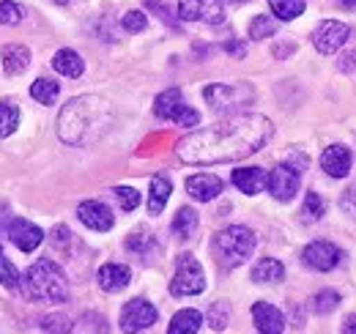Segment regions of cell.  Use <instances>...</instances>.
Returning <instances> with one entry per match:
<instances>
[{"mask_svg": "<svg viewBox=\"0 0 356 334\" xmlns=\"http://www.w3.org/2000/svg\"><path fill=\"white\" fill-rule=\"evenodd\" d=\"M274 126L266 116H227L225 121L195 129L184 140H178L176 154L186 165H222L238 162L250 154L261 151L271 140Z\"/></svg>", "mask_w": 356, "mask_h": 334, "instance_id": "cell-1", "label": "cell"}, {"mask_svg": "<svg viewBox=\"0 0 356 334\" xmlns=\"http://www.w3.org/2000/svg\"><path fill=\"white\" fill-rule=\"evenodd\" d=\"M110 124V107L99 96H77L58 116V137L66 145H86Z\"/></svg>", "mask_w": 356, "mask_h": 334, "instance_id": "cell-2", "label": "cell"}, {"mask_svg": "<svg viewBox=\"0 0 356 334\" xmlns=\"http://www.w3.org/2000/svg\"><path fill=\"white\" fill-rule=\"evenodd\" d=\"M19 285H22V293H25L31 301H36V304H60V301H66V296H69L66 274H63L60 266L52 263L49 257L36 260V263L25 271V277L19 280Z\"/></svg>", "mask_w": 356, "mask_h": 334, "instance_id": "cell-3", "label": "cell"}, {"mask_svg": "<svg viewBox=\"0 0 356 334\" xmlns=\"http://www.w3.org/2000/svg\"><path fill=\"white\" fill-rule=\"evenodd\" d=\"M255 244H258V236L250 228L230 225L211 239V252L222 269H236L250 260V255L255 252Z\"/></svg>", "mask_w": 356, "mask_h": 334, "instance_id": "cell-4", "label": "cell"}, {"mask_svg": "<svg viewBox=\"0 0 356 334\" xmlns=\"http://www.w3.org/2000/svg\"><path fill=\"white\" fill-rule=\"evenodd\" d=\"M203 99L217 116H236L255 102V88L250 83H214L203 88Z\"/></svg>", "mask_w": 356, "mask_h": 334, "instance_id": "cell-5", "label": "cell"}, {"mask_svg": "<svg viewBox=\"0 0 356 334\" xmlns=\"http://www.w3.org/2000/svg\"><path fill=\"white\" fill-rule=\"evenodd\" d=\"M206 291V274L203 266L197 263L195 255L184 252L176 257V274L170 280V293L173 296H197Z\"/></svg>", "mask_w": 356, "mask_h": 334, "instance_id": "cell-6", "label": "cell"}, {"mask_svg": "<svg viewBox=\"0 0 356 334\" xmlns=\"http://www.w3.org/2000/svg\"><path fill=\"white\" fill-rule=\"evenodd\" d=\"M154 113H156V118H162V121H173V124L186 126V129L200 124V113L192 110V107L184 102V96H181L178 88H170V90H165V93L156 96Z\"/></svg>", "mask_w": 356, "mask_h": 334, "instance_id": "cell-7", "label": "cell"}, {"mask_svg": "<svg viewBox=\"0 0 356 334\" xmlns=\"http://www.w3.org/2000/svg\"><path fill=\"white\" fill-rule=\"evenodd\" d=\"M299 184H302V170L288 165V162L285 165H277L266 178V186L268 192H271V198L280 200V203L293 200L296 192H299Z\"/></svg>", "mask_w": 356, "mask_h": 334, "instance_id": "cell-8", "label": "cell"}, {"mask_svg": "<svg viewBox=\"0 0 356 334\" xmlns=\"http://www.w3.org/2000/svg\"><path fill=\"white\" fill-rule=\"evenodd\" d=\"M348 42H351V28L346 22H337V19H323L312 31V44L321 55H334Z\"/></svg>", "mask_w": 356, "mask_h": 334, "instance_id": "cell-9", "label": "cell"}, {"mask_svg": "<svg viewBox=\"0 0 356 334\" xmlns=\"http://www.w3.org/2000/svg\"><path fill=\"white\" fill-rule=\"evenodd\" d=\"M3 236L22 252H33L39 250V244L44 241V233L39 225H31L28 219L22 216H8L6 225H3Z\"/></svg>", "mask_w": 356, "mask_h": 334, "instance_id": "cell-10", "label": "cell"}, {"mask_svg": "<svg viewBox=\"0 0 356 334\" xmlns=\"http://www.w3.org/2000/svg\"><path fill=\"white\" fill-rule=\"evenodd\" d=\"M178 17L186 22H206V25H222L225 8L222 0H181Z\"/></svg>", "mask_w": 356, "mask_h": 334, "instance_id": "cell-11", "label": "cell"}, {"mask_svg": "<svg viewBox=\"0 0 356 334\" xmlns=\"http://www.w3.org/2000/svg\"><path fill=\"white\" fill-rule=\"evenodd\" d=\"M156 324V307L145 299H132L121 310V329L124 332H145Z\"/></svg>", "mask_w": 356, "mask_h": 334, "instance_id": "cell-12", "label": "cell"}, {"mask_svg": "<svg viewBox=\"0 0 356 334\" xmlns=\"http://www.w3.org/2000/svg\"><path fill=\"white\" fill-rule=\"evenodd\" d=\"M302 260H305V266H310L315 271H332L334 266H340L343 250L334 247L332 241H312L302 252Z\"/></svg>", "mask_w": 356, "mask_h": 334, "instance_id": "cell-13", "label": "cell"}, {"mask_svg": "<svg viewBox=\"0 0 356 334\" xmlns=\"http://www.w3.org/2000/svg\"><path fill=\"white\" fill-rule=\"evenodd\" d=\"M77 216H80V222H83L86 228L96 230V233H107V230H113V225H115V214L107 209L102 200H86V203H80Z\"/></svg>", "mask_w": 356, "mask_h": 334, "instance_id": "cell-14", "label": "cell"}, {"mask_svg": "<svg viewBox=\"0 0 356 334\" xmlns=\"http://www.w3.org/2000/svg\"><path fill=\"white\" fill-rule=\"evenodd\" d=\"M186 192L189 198H195L197 203H209L222 192V178L214 173H197L186 178Z\"/></svg>", "mask_w": 356, "mask_h": 334, "instance_id": "cell-15", "label": "cell"}, {"mask_svg": "<svg viewBox=\"0 0 356 334\" xmlns=\"http://www.w3.org/2000/svg\"><path fill=\"white\" fill-rule=\"evenodd\" d=\"M351 162H354V157H351V151L346 145H329L321 154V167L332 178H346L351 173Z\"/></svg>", "mask_w": 356, "mask_h": 334, "instance_id": "cell-16", "label": "cell"}, {"mask_svg": "<svg viewBox=\"0 0 356 334\" xmlns=\"http://www.w3.org/2000/svg\"><path fill=\"white\" fill-rule=\"evenodd\" d=\"M252 321H255V329L264 334H280L285 332V318L282 312L268 304V301H255L252 304Z\"/></svg>", "mask_w": 356, "mask_h": 334, "instance_id": "cell-17", "label": "cell"}, {"mask_svg": "<svg viewBox=\"0 0 356 334\" xmlns=\"http://www.w3.org/2000/svg\"><path fill=\"white\" fill-rule=\"evenodd\" d=\"M129 283H132V271H129V266H124V263H104V266L99 269V288H102V291L118 293V291H124Z\"/></svg>", "mask_w": 356, "mask_h": 334, "instance_id": "cell-18", "label": "cell"}, {"mask_svg": "<svg viewBox=\"0 0 356 334\" xmlns=\"http://www.w3.org/2000/svg\"><path fill=\"white\" fill-rule=\"evenodd\" d=\"M266 173L261 167H238L233 170V184L244 192V195H258L266 186Z\"/></svg>", "mask_w": 356, "mask_h": 334, "instance_id": "cell-19", "label": "cell"}, {"mask_svg": "<svg viewBox=\"0 0 356 334\" xmlns=\"http://www.w3.org/2000/svg\"><path fill=\"white\" fill-rule=\"evenodd\" d=\"M31 66V49L22 47V44H8L3 47V69L6 74H22L25 69Z\"/></svg>", "mask_w": 356, "mask_h": 334, "instance_id": "cell-20", "label": "cell"}, {"mask_svg": "<svg viewBox=\"0 0 356 334\" xmlns=\"http://www.w3.org/2000/svg\"><path fill=\"white\" fill-rule=\"evenodd\" d=\"M52 69H55L58 74H63V77L77 80V77L86 72V63H83V58H80L74 49H60V52H55V58H52Z\"/></svg>", "mask_w": 356, "mask_h": 334, "instance_id": "cell-21", "label": "cell"}, {"mask_svg": "<svg viewBox=\"0 0 356 334\" xmlns=\"http://www.w3.org/2000/svg\"><path fill=\"white\" fill-rule=\"evenodd\" d=\"M170 192H173L170 178L168 175H154L151 178V192H148V211L151 214H162L168 200H170Z\"/></svg>", "mask_w": 356, "mask_h": 334, "instance_id": "cell-22", "label": "cell"}, {"mask_svg": "<svg viewBox=\"0 0 356 334\" xmlns=\"http://www.w3.org/2000/svg\"><path fill=\"white\" fill-rule=\"evenodd\" d=\"M200 326H203V315H200L197 310H181V312L173 315L168 332L170 334H195V332H200Z\"/></svg>", "mask_w": 356, "mask_h": 334, "instance_id": "cell-23", "label": "cell"}, {"mask_svg": "<svg viewBox=\"0 0 356 334\" xmlns=\"http://www.w3.org/2000/svg\"><path fill=\"white\" fill-rule=\"evenodd\" d=\"M268 8L274 11V17L280 22H291V19H296V17L305 14L307 3L305 0H268Z\"/></svg>", "mask_w": 356, "mask_h": 334, "instance_id": "cell-24", "label": "cell"}, {"mask_svg": "<svg viewBox=\"0 0 356 334\" xmlns=\"http://www.w3.org/2000/svg\"><path fill=\"white\" fill-rule=\"evenodd\" d=\"M282 274H285V269H282V263H280L277 257H264V260H258V266L252 269V280H255V283H280Z\"/></svg>", "mask_w": 356, "mask_h": 334, "instance_id": "cell-25", "label": "cell"}, {"mask_svg": "<svg viewBox=\"0 0 356 334\" xmlns=\"http://www.w3.org/2000/svg\"><path fill=\"white\" fill-rule=\"evenodd\" d=\"M19 126V107L14 99H3L0 102V137L14 134V129Z\"/></svg>", "mask_w": 356, "mask_h": 334, "instance_id": "cell-26", "label": "cell"}, {"mask_svg": "<svg viewBox=\"0 0 356 334\" xmlns=\"http://www.w3.org/2000/svg\"><path fill=\"white\" fill-rule=\"evenodd\" d=\"M197 211L195 209H178L176 219H173V233L178 239H192V233L197 230Z\"/></svg>", "mask_w": 356, "mask_h": 334, "instance_id": "cell-27", "label": "cell"}, {"mask_svg": "<svg viewBox=\"0 0 356 334\" xmlns=\"http://www.w3.org/2000/svg\"><path fill=\"white\" fill-rule=\"evenodd\" d=\"M58 93H60V85L55 83V80H36V83L31 85V96L39 102V104H55V99H58Z\"/></svg>", "mask_w": 356, "mask_h": 334, "instance_id": "cell-28", "label": "cell"}, {"mask_svg": "<svg viewBox=\"0 0 356 334\" xmlns=\"http://www.w3.org/2000/svg\"><path fill=\"white\" fill-rule=\"evenodd\" d=\"M156 247V239H154V233H148L145 228H140V230H134L132 236L127 239V250L129 252H137V255H148V252Z\"/></svg>", "mask_w": 356, "mask_h": 334, "instance_id": "cell-29", "label": "cell"}, {"mask_svg": "<svg viewBox=\"0 0 356 334\" xmlns=\"http://www.w3.org/2000/svg\"><path fill=\"white\" fill-rule=\"evenodd\" d=\"M323 214H326V203H323V198H321L318 192H307L305 206H302V219H305V222H318Z\"/></svg>", "mask_w": 356, "mask_h": 334, "instance_id": "cell-30", "label": "cell"}, {"mask_svg": "<svg viewBox=\"0 0 356 334\" xmlns=\"http://www.w3.org/2000/svg\"><path fill=\"white\" fill-rule=\"evenodd\" d=\"M277 33V22L271 19V17H255L252 22H250V39H268V36H274Z\"/></svg>", "mask_w": 356, "mask_h": 334, "instance_id": "cell-31", "label": "cell"}, {"mask_svg": "<svg viewBox=\"0 0 356 334\" xmlns=\"http://www.w3.org/2000/svg\"><path fill=\"white\" fill-rule=\"evenodd\" d=\"M227 318H230V307H227V301H214V304L209 307V324H211V329L222 332L225 326H227Z\"/></svg>", "mask_w": 356, "mask_h": 334, "instance_id": "cell-32", "label": "cell"}, {"mask_svg": "<svg viewBox=\"0 0 356 334\" xmlns=\"http://www.w3.org/2000/svg\"><path fill=\"white\" fill-rule=\"evenodd\" d=\"M0 285H6V288H11V291L19 288V274H17L14 263H11L3 252H0Z\"/></svg>", "mask_w": 356, "mask_h": 334, "instance_id": "cell-33", "label": "cell"}, {"mask_svg": "<svg viewBox=\"0 0 356 334\" xmlns=\"http://www.w3.org/2000/svg\"><path fill=\"white\" fill-rule=\"evenodd\" d=\"M113 195L118 198V206H121L124 211H134L137 206H140V192L132 189V186H115Z\"/></svg>", "mask_w": 356, "mask_h": 334, "instance_id": "cell-34", "label": "cell"}, {"mask_svg": "<svg viewBox=\"0 0 356 334\" xmlns=\"http://www.w3.org/2000/svg\"><path fill=\"white\" fill-rule=\"evenodd\" d=\"M337 304H340V293L337 291H323L312 299V310L321 312V315H323V312H332Z\"/></svg>", "mask_w": 356, "mask_h": 334, "instance_id": "cell-35", "label": "cell"}, {"mask_svg": "<svg viewBox=\"0 0 356 334\" xmlns=\"http://www.w3.org/2000/svg\"><path fill=\"white\" fill-rule=\"evenodd\" d=\"M22 22V8L11 0L0 3V25H19Z\"/></svg>", "mask_w": 356, "mask_h": 334, "instance_id": "cell-36", "label": "cell"}, {"mask_svg": "<svg viewBox=\"0 0 356 334\" xmlns=\"http://www.w3.org/2000/svg\"><path fill=\"white\" fill-rule=\"evenodd\" d=\"M121 25H124V31H129V33H140V31L148 28V17H145L143 11H129V14H124Z\"/></svg>", "mask_w": 356, "mask_h": 334, "instance_id": "cell-37", "label": "cell"}, {"mask_svg": "<svg viewBox=\"0 0 356 334\" xmlns=\"http://www.w3.org/2000/svg\"><path fill=\"white\" fill-rule=\"evenodd\" d=\"M69 241H72L69 228H66V225H58V228L52 230V244H55L58 250H66V247H69Z\"/></svg>", "mask_w": 356, "mask_h": 334, "instance_id": "cell-38", "label": "cell"}, {"mask_svg": "<svg viewBox=\"0 0 356 334\" xmlns=\"http://www.w3.org/2000/svg\"><path fill=\"white\" fill-rule=\"evenodd\" d=\"M337 69H340V72H346V74H348V72H356V47L354 49H346V52H343V58H340Z\"/></svg>", "mask_w": 356, "mask_h": 334, "instance_id": "cell-39", "label": "cell"}, {"mask_svg": "<svg viewBox=\"0 0 356 334\" xmlns=\"http://www.w3.org/2000/svg\"><path fill=\"white\" fill-rule=\"evenodd\" d=\"M340 206H343V211H348L351 216H356V184L351 189H346V195L340 198Z\"/></svg>", "mask_w": 356, "mask_h": 334, "instance_id": "cell-40", "label": "cell"}, {"mask_svg": "<svg viewBox=\"0 0 356 334\" xmlns=\"http://www.w3.org/2000/svg\"><path fill=\"white\" fill-rule=\"evenodd\" d=\"M225 49H227L230 55H236V58H244V52H247L244 44H238V42H227L225 44Z\"/></svg>", "mask_w": 356, "mask_h": 334, "instance_id": "cell-41", "label": "cell"}, {"mask_svg": "<svg viewBox=\"0 0 356 334\" xmlns=\"http://www.w3.org/2000/svg\"><path fill=\"white\" fill-rule=\"evenodd\" d=\"M343 332H346V334H356V315H348V318L343 321Z\"/></svg>", "mask_w": 356, "mask_h": 334, "instance_id": "cell-42", "label": "cell"}, {"mask_svg": "<svg viewBox=\"0 0 356 334\" xmlns=\"http://www.w3.org/2000/svg\"><path fill=\"white\" fill-rule=\"evenodd\" d=\"M340 3H343L346 8H356V0H340Z\"/></svg>", "mask_w": 356, "mask_h": 334, "instance_id": "cell-43", "label": "cell"}, {"mask_svg": "<svg viewBox=\"0 0 356 334\" xmlns=\"http://www.w3.org/2000/svg\"><path fill=\"white\" fill-rule=\"evenodd\" d=\"M227 3H247V0H227Z\"/></svg>", "mask_w": 356, "mask_h": 334, "instance_id": "cell-44", "label": "cell"}, {"mask_svg": "<svg viewBox=\"0 0 356 334\" xmlns=\"http://www.w3.org/2000/svg\"><path fill=\"white\" fill-rule=\"evenodd\" d=\"M55 3H60V6H63V3H69V0H55Z\"/></svg>", "mask_w": 356, "mask_h": 334, "instance_id": "cell-45", "label": "cell"}]
</instances>
